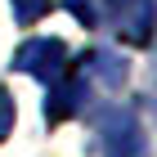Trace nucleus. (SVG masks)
<instances>
[{
    "label": "nucleus",
    "instance_id": "nucleus-1",
    "mask_svg": "<svg viewBox=\"0 0 157 157\" xmlns=\"http://www.w3.org/2000/svg\"><path fill=\"white\" fill-rule=\"evenodd\" d=\"M13 67L40 76V81H59V76L67 72V49H63V40H54V36H32L27 45H18Z\"/></svg>",
    "mask_w": 157,
    "mask_h": 157
},
{
    "label": "nucleus",
    "instance_id": "nucleus-2",
    "mask_svg": "<svg viewBox=\"0 0 157 157\" xmlns=\"http://www.w3.org/2000/svg\"><path fill=\"white\" fill-rule=\"evenodd\" d=\"M153 27H157L153 0H126V5H121V13H117V32H121V40H130V45H148Z\"/></svg>",
    "mask_w": 157,
    "mask_h": 157
},
{
    "label": "nucleus",
    "instance_id": "nucleus-3",
    "mask_svg": "<svg viewBox=\"0 0 157 157\" xmlns=\"http://www.w3.org/2000/svg\"><path fill=\"white\" fill-rule=\"evenodd\" d=\"M112 157H144V139H139V130H135L130 121H126V135H112Z\"/></svg>",
    "mask_w": 157,
    "mask_h": 157
},
{
    "label": "nucleus",
    "instance_id": "nucleus-4",
    "mask_svg": "<svg viewBox=\"0 0 157 157\" xmlns=\"http://www.w3.org/2000/svg\"><path fill=\"white\" fill-rule=\"evenodd\" d=\"M49 5H54V0H13V18L23 27H32V23H40L49 13Z\"/></svg>",
    "mask_w": 157,
    "mask_h": 157
},
{
    "label": "nucleus",
    "instance_id": "nucleus-5",
    "mask_svg": "<svg viewBox=\"0 0 157 157\" xmlns=\"http://www.w3.org/2000/svg\"><path fill=\"white\" fill-rule=\"evenodd\" d=\"M13 130V99H9V90H0V139Z\"/></svg>",
    "mask_w": 157,
    "mask_h": 157
}]
</instances>
